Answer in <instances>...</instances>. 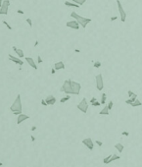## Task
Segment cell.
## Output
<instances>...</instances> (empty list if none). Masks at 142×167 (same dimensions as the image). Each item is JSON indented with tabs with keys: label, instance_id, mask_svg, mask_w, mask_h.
<instances>
[{
	"label": "cell",
	"instance_id": "1",
	"mask_svg": "<svg viewBox=\"0 0 142 167\" xmlns=\"http://www.w3.org/2000/svg\"><path fill=\"white\" fill-rule=\"evenodd\" d=\"M22 99H21V95L18 94L16 99L14 100L13 104L10 106V111H12L14 115H20L22 113Z\"/></svg>",
	"mask_w": 142,
	"mask_h": 167
},
{
	"label": "cell",
	"instance_id": "2",
	"mask_svg": "<svg viewBox=\"0 0 142 167\" xmlns=\"http://www.w3.org/2000/svg\"><path fill=\"white\" fill-rule=\"evenodd\" d=\"M71 17H73V18H74L75 20L78 21V24H79L81 27H82L83 29H85L86 26L91 22V19L86 18V17L80 16V15H78L76 12H72V13H71Z\"/></svg>",
	"mask_w": 142,
	"mask_h": 167
},
{
	"label": "cell",
	"instance_id": "3",
	"mask_svg": "<svg viewBox=\"0 0 142 167\" xmlns=\"http://www.w3.org/2000/svg\"><path fill=\"white\" fill-rule=\"evenodd\" d=\"M72 83H73V81L71 80V79H69V80H66L64 82V84H63V86H62V87H61V91H63V92H65L66 94H73V87H72Z\"/></svg>",
	"mask_w": 142,
	"mask_h": 167
},
{
	"label": "cell",
	"instance_id": "4",
	"mask_svg": "<svg viewBox=\"0 0 142 167\" xmlns=\"http://www.w3.org/2000/svg\"><path fill=\"white\" fill-rule=\"evenodd\" d=\"M76 108H78L79 111H81L82 113L87 112V110H88V102H87L85 97H83L82 99H81V101L76 105Z\"/></svg>",
	"mask_w": 142,
	"mask_h": 167
},
{
	"label": "cell",
	"instance_id": "5",
	"mask_svg": "<svg viewBox=\"0 0 142 167\" xmlns=\"http://www.w3.org/2000/svg\"><path fill=\"white\" fill-rule=\"evenodd\" d=\"M116 1H117V5H118L120 16H121V21L123 22V23H124L125 20H127V13H125V11L123 10V7L121 1H120V0H116Z\"/></svg>",
	"mask_w": 142,
	"mask_h": 167
},
{
	"label": "cell",
	"instance_id": "6",
	"mask_svg": "<svg viewBox=\"0 0 142 167\" xmlns=\"http://www.w3.org/2000/svg\"><path fill=\"white\" fill-rule=\"evenodd\" d=\"M10 7V0H3V3L0 7V15H7Z\"/></svg>",
	"mask_w": 142,
	"mask_h": 167
},
{
	"label": "cell",
	"instance_id": "7",
	"mask_svg": "<svg viewBox=\"0 0 142 167\" xmlns=\"http://www.w3.org/2000/svg\"><path fill=\"white\" fill-rule=\"evenodd\" d=\"M96 80V88L98 91H102L104 88V82H103V76L102 74H98L95 77Z\"/></svg>",
	"mask_w": 142,
	"mask_h": 167
},
{
	"label": "cell",
	"instance_id": "8",
	"mask_svg": "<svg viewBox=\"0 0 142 167\" xmlns=\"http://www.w3.org/2000/svg\"><path fill=\"white\" fill-rule=\"evenodd\" d=\"M72 87H73V94H75V95H78L80 90H81V85L78 82L73 81L72 83Z\"/></svg>",
	"mask_w": 142,
	"mask_h": 167
},
{
	"label": "cell",
	"instance_id": "9",
	"mask_svg": "<svg viewBox=\"0 0 142 167\" xmlns=\"http://www.w3.org/2000/svg\"><path fill=\"white\" fill-rule=\"evenodd\" d=\"M82 143L89 150H92L94 147V143L92 142V139H90V138H86V139H84V140H82Z\"/></svg>",
	"mask_w": 142,
	"mask_h": 167
},
{
	"label": "cell",
	"instance_id": "10",
	"mask_svg": "<svg viewBox=\"0 0 142 167\" xmlns=\"http://www.w3.org/2000/svg\"><path fill=\"white\" fill-rule=\"evenodd\" d=\"M66 26L68 28H71V29H74V30H78L79 29V24L76 20H73V21H69L66 23Z\"/></svg>",
	"mask_w": 142,
	"mask_h": 167
},
{
	"label": "cell",
	"instance_id": "11",
	"mask_svg": "<svg viewBox=\"0 0 142 167\" xmlns=\"http://www.w3.org/2000/svg\"><path fill=\"white\" fill-rule=\"evenodd\" d=\"M8 57H9V60H11L12 62H14L15 64H18V65H20V66H22L24 64V61L22 60L20 57H15V56H13V55H11V54H9L8 55Z\"/></svg>",
	"mask_w": 142,
	"mask_h": 167
},
{
	"label": "cell",
	"instance_id": "12",
	"mask_svg": "<svg viewBox=\"0 0 142 167\" xmlns=\"http://www.w3.org/2000/svg\"><path fill=\"white\" fill-rule=\"evenodd\" d=\"M28 119H30V116H29V115L21 113V114L18 115V117H17V125H20L21 123H23L24 121L28 120Z\"/></svg>",
	"mask_w": 142,
	"mask_h": 167
},
{
	"label": "cell",
	"instance_id": "13",
	"mask_svg": "<svg viewBox=\"0 0 142 167\" xmlns=\"http://www.w3.org/2000/svg\"><path fill=\"white\" fill-rule=\"evenodd\" d=\"M45 101L48 105H54L56 103V97L54 95H48L46 98H45Z\"/></svg>",
	"mask_w": 142,
	"mask_h": 167
},
{
	"label": "cell",
	"instance_id": "14",
	"mask_svg": "<svg viewBox=\"0 0 142 167\" xmlns=\"http://www.w3.org/2000/svg\"><path fill=\"white\" fill-rule=\"evenodd\" d=\"M26 61L28 62V64L30 66V67H32L34 70H37V65H36V63L34 62V60L32 59L31 57H26Z\"/></svg>",
	"mask_w": 142,
	"mask_h": 167
},
{
	"label": "cell",
	"instance_id": "15",
	"mask_svg": "<svg viewBox=\"0 0 142 167\" xmlns=\"http://www.w3.org/2000/svg\"><path fill=\"white\" fill-rule=\"evenodd\" d=\"M12 48H13V50L15 51V53L17 54V56H18V57H20V58L25 57V53H24V51H23V50H22L21 48H17L16 46H13Z\"/></svg>",
	"mask_w": 142,
	"mask_h": 167
},
{
	"label": "cell",
	"instance_id": "16",
	"mask_svg": "<svg viewBox=\"0 0 142 167\" xmlns=\"http://www.w3.org/2000/svg\"><path fill=\"white\" fill-rule=\"evenodd\" d=\"M54 68L56 69V71L58 70H64L65 69V64L63 61H59V62H56L54 64Z\"/></svg>",
	"mask_w": 142,
	"mask_h": 167
},
{
	"label": "cell",
	"instance_id": "17",
	"mask_svg": "<svg viewBox=\"0 0 142 167\" xmlns=\"http://www.w3.org/2000/svg\"><path fill=\"white\" fill-rule=\"evenodd\" d=\"M115 148H116L120 153H122V152L123 151V148H124V147H123V143H118L115 144Z\"/></svg>",
	"mask_w": 142,
	"mask_h": 167
},
{
	"label": "cell",
	"instance_id": "18",
	"mask_svg": "<svg viewBox=\"0 0 142 167\" xmlns=\"http://www.w3.org/2000/svg\"><path fill=\"white\" fill-rule=\"evenodd\" d=\"M109 108H108V105H105L104 108H103L100 112H99V115H109L110 114V112H109Z\"/></svg>",
	"mask_w": 142,
	"mask_h": 167
},
{
	"label": "cell",
	"instance_id": "19",
	"mask_svg": "<svg viewBox=\"0 0 142 167\" xmlns=\"http://www.w3.org/2000/svg\"><path fill=\"white\" fill-rule=\"evenodd\" d=\"M65 5L68 7H75V8H78L79 7V5L78 4H76L75 2H71V1H65Z\"/></svg>",
	"mask_w": 142,
	"mask_h": 167
},
{
	"label": "cell",
	"instance_id": "20",
	"mask_svg": "<svg viewBox=\"0 0 142 167\" xmlns=\"http://www.w3.org/2000/svg\"><path fill=\"white\" fill-rule=\"evenodd\" d=\"M130 105H131L132 107H138V106H141L142 103H141V101H140L139 99H136L135 101H133V102H132L131 104H130Z\"/></svg>",
	"mask_w": 142,
	"mask_h": 167
},
{
	"label": "cell",
	"instance_id": "21",
	"mask_svg": "<svg viewBox=\"0 0 142 167\" xmlns=\"http://www.w3.org/2000/svg\"><path fill=\"white\" fill-rule=\"evenodd\" d=\"M120 158H121V156H120V155H116V154H112V156H111V158H110V160H109V163H111V162H113V161H115V160H119Z\"/></svg>",
	"mask_w": 142,
	"mask_h": 167
},
{
	"label": "cell",
	"instance_id": "22",
	"mask_svg": "<svg viewBox=\"0 0 142 167\" xmlns=\"http://www.w3.org/2000/svg\"><path fill=\"white\" fill-rule=\"evenodd\" d=\"M71 99V95L70 94H67L66 96H64V97H62L61 99H60V102L61 103H65L66 101H68V100H70Z\"/></svg>",
	"mask_w": 142,
	"mask_h": 167
},
{
	"label": "cell",
	"instance_id": "23",
	"mask_svg": "<svg viewBox=\"0 0 142 167\" xmlns=\"http://www.w3.org/2000/svg\"><path fill=\"white\" fill-rule=\"evenodd\" d=\"M71 1H73V2H75L76 4H78L79 6H82V5L87 1V0H71Z\"/></svg>",
	"mask_w": 142,
	"mask_h": 167
},
{
	"label": "cell",
	"instance_id": "24",
	"mask_svg": "<svg viewBox=\"0 0 142 167\" xmlns=\"http://www.w3.org/2000/svg\"><path fill=\"white\" fill-rule=\"evenodd\" d=\"M106 99H107V94H106V93H102L101 100H100L101 104H105V103H106Z\"/></svg>",
	"mask_w": 142,
	"mask_h": 167
},
{
	"label": "cell",
	"instance_id": "25",
	"mask_svg": "<svg viewBox=\"0 0 142 167\" xmlns=\"http://www.w3.org/2000/svg\"><path fill=\"white\" fill-rule=\"evenodd\" d=\"M111 156H112V154H109V155H108L107 157H105L104 159H103V162H104L105 164H109V160H110Z\"/></svg>",
	"mask_w": 142,
	"mask_h": 167
},
{
	"label": "cell",
	"instance_id": "26",
	"mask_svg": "<svg viewBox=\"0 0 142 167\" xmlns=\"http://www.w3.org/2000/svg\"><path fill=\"white\" fill-rule=\"evenodd\" d=\"M93 66H94V68H100V67H101V62H100V61H95Z\"/></svg>",
	"mask_w": 142,
	"mask_h": 167
},
{
	"label": "cell",
	"instance_id": "27",
	"mask_svg": "<svg viewBox=\"0 0 142 167\" xmlns=\"http://www.w3.org/2000/svg\"><path fill=\"white\" fill-rule=\"evenodd\" d=\"M107 105H108V108H109V110H112V108H113V105H114V102L112 101V100H110V101H109V103H108Z\"/></svg>",
	"mask_w": 142,
	"mask_h": 167
},
{
	"label": "cell",
	"instance_id": "28",
	"mask_svg": "<svg viewBox=\"0 0 142 167\" xmlns=\"http://www.w3.org/2000/svg\"><path fill=\"white\" fill-rule=\"evenodd\" d=\"M91 105H92V106H95V107H97V106H100V105H101V102H100V101H98V100H96V101H95V102H93Z\"/></svg>",
	"mask_w": 142,
	"mask_h": 167
},
{
	"label": "cell",
	"instance_id": "29",
	"mask_svg": "<svg viewBox=\"0 0 142 167\" xmlns=\"http://www.w3.org/2000/svg\"><path fill=\"white\" fill-rule=\"evenodd\" d=\"M2 23H3V24H4L5 26H6V27L8 28V29H9L10 31H11V30H12V27H11V26L9 25V23H8V22H6V21H3V22H2Z\"/></svg>",
	"mask_w": 142,
	"mask_h": 167
},
{
	"label": "cell",
	"instance_id": "30",
	"mask_svg": "<svg viewBox=\"0 0 142 167\" xmlns=\"http://www.w3.org/2000/svg\"><path fill=\"white\" fill-rule=\"evenodd\" d=\"M26 22L29 24V26L30 27V28H32V21H31V19H30V18H28L26 20Z\"/></svg>",
	"mask_w": 142,
	"mask_h": 167
},
{
	"label": "cell",
	"instance_id": "31",
	"mask_svg": "<svg viewBox=\"0 0 142 167\" xmlns=\"http://www.w3.org/2000/svg\"><path fill=\"white\" fill-rule=\"evenodd\" d=\"M127 94H128V96H129V97H131V96L134 95L135 93H134L133 91H127Z\"/></svg>",
	"mask_w": 142,
	"mask_h": 167
},
{
	"label": "cell",
	"instance_id": "32",
	"mask_svg": "<svg viewBox=\"0 0 142 167\" xmlns=\"http://www.w3.org/2000/svg\"><path fill=\"white\" fill-rule=\"evenodd\" d=\"M37 63L38 64H41L42 63V59L40 57V55H38V56H37Z\"/></svg>",
	"mask_w": 142,
	"mask_h": 167
},
{
	"label": "cell",
	"instance_id": "33",
	"mask_svg": "<svg viewBox=\"0 0 142 167\" xmlns=\"http://www.w3.org/2000/svg\"><path fill=\"white\" fill-rule=\"evenodd\" d=\"M133 101H132V100H131V98H129V99H127V100H125V103H127V104H131Z\"/></svg>",
	"mask_w": 142,
	"mask_h": 167
},
{
	"label": "cell",
	"instance_id": "34",
	"mask_svg": "<svg viewBox=\"0 0 142 167\" xmlns=\"http://www.w3.org/2000/svg\"><path fill=\"white\" fill-rule=\"evenodd\" d=\"M41 104L43 105V106H47V105H48V104L46 103V101H45V99H42V100H41Z\"/></svg>",
	"mask_w": 142,
	"mask_h": 167
},
{
	"label": "cell",
	"instance_id": "35",
	"mask_svg": "<svg viewBox=\"0 0 142 167\" xmlns=\"http://www.w3.org/2000/svg\"><path fill=\"white\" fill-rule=\"evenodd\" d=\"M17 13H18V14H21V15H24V14H25L24 11H23V10H20V9L17 10Z\"/></svg>",
	"mask_w": 142,
	"mask_h": 167
},
{
	"label": "cell",
	"instance_id": "36",
	"mask_svg": "<svg viewBox=\"0 0 142 167\" xmlns=\"http://www.w3.org/2000/svg\"><path fill=\"white\" fill-rule=\"evenodd\" d=\"M95 143H97L99 147H102V146H103V143H102V142H100V141H98V140H97Z\"/></svg>",
	"mask_w": 142,
	"mask_h": 167
},
{
	"label": "cell",
	"instance_id": "37",
	"mask_svg": "<svg viewBox=\"0 0 142 167\" xmlns=\"http://www.w3.org/2000/svg\"><path fill=\"white\" fill-rule=\"evenodd\" d=\"M96 100H97V98H96V97H92V98L90 99V103L92 104V103H93V102H95Z\"/></svg>",
	"mask_w": 142,
	"mask_h": 167
},
{
	"label": "cell",
	"instance_id": "38",
	"mask_svg": "<svg viewBox=\"0 0 142 167\" xmlns=\"http://www.w3.org/2000/svg\"><path fill=\"white\" fill-rule=\"evenodd\" d=\"M122 135L127 137V136H129V133H128V132H123V133H122Z\"/></svg>",
	"mask_w": 142,
	"mask_h": 167
},
{
	"label": "cell",
	"instance_id": "39",
	"mask_svg": "<svg viewBox=\"0 0 142 167\" xmlns=\"http://www.w3.org/2000/svg\"><path fill=\"white\" fill-rule=\"evenodd\" d=\"M118 19V17H111V21L114 22V21H116Z\"/></svg>",
	"mask_w": 142,
	"mask_h": 167
},
{
	"label": "cell",
	"instance_id": "40",
	"mask_svg": "<svg viewBox=\"0 0 142 167\" xmlns=\"http://www.w3.org/2000/svg\"><path fill=\"white\" fill-rule=\"evenodd\" d=\"M51 73H52V74H55V73H56V69H55V68H52V69H51Z\"/></svg>",
	"mask_w": 142,
	"mask_h": 167
},
{
	"label": "cell",
	"instance_id": "41",
	"mask_svg": "<svg viewBox=\"0 0 142 167\" xmlns=\"http://www.w3.org/2000/svg\"><path fill=\"white\" fill-rule=\"evenodd\" d=\"M30 138H31V141H32V142H34V141H35V138H34V136H31Z\"/></svg>",
	"mask_w": 142,
	"mask_h": 167
},
{
	"label": "cell",
	"instance_id": "42",
	"mask_svg": "<svg viewBox=\"0 0 142 167\" xmlns=\"http://www.w3.org/2000/svg\"><path fill=\"white\" fill-rule=\"evenodd\" d=\"M34 130H36V127L35 126H34V127L31 128V131H34Z\"/></svg>",
	"mask_w": 142,
	"mask_h": 167
},
{
	"label": "cell",
	"instance_id": "43",
	"mask_svg": "<svg viewBox=\"0 0 142 167\" xmlns=\"http://www.w3.org/2000/svg\"><path fill=\"white\" fill-rule=\"evenodd\" d=\"M38 45V41H35V43H34V46H37Z\"/></svg>",
	"mask_w": 142,
	"mask_h": 167
},
{
	"label": "cell",
	"instance_id": "44",
	"mask_svg": "<svg viewBox=\"0 0 142 167\" xmlns=\"http://www.w3.org/2000/svg\"><path fill=\"white\" fill-rule=\"evenodd\" d=\"M2 3H3V0H0V7H1V5H2Z\"/></svg>",
	"mask_w": 142,
	"mask_h": 167
},
{
	"label": "cell",
	"instance_id": "45",
	"mask_svg": "<svg viewBox=\"0 0 142 167\" xmlns=\"http://www.w3.org/2000/svg\"><path fill=\"white\" fill-rule=\"evenodd\" d=\"M75 52H78H78H80V50H78V49H75Z\"/></svg>",
	"mask_w": 142,
	"mask_h": 167
},
{
	"label": "cell",
	"instance_id": "46",
	"mask_svg": "<svg viewBox=\"0 0 142 167\" xmlns=\"http://www.w3.org/2000/svg\"><path fill=\"white\" fill-rule=\"evenodd\" d=\"M2 165H3V163H2V162H0V166H2Z\"/></svg>",
	"mask_w": 142,
	"mask_h": 167
}]
</instances>
